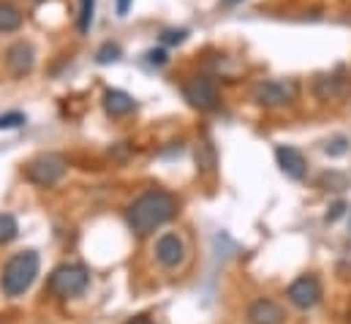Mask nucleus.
I'll use <instances>...</instances> for the list:
<instances>
[{"mask_svg":"<svg viewBox=\"0 0 351 324\" xmlns=\"http://www.w3.org/2000/svg\"><path fill=\"white\" fill-rule=\"evenodd\" d=\"M177 213V199L167 191H147L142 194L131 207H128V224L131 229L145 238L150 232H156L158 227H164L167 221H172Z\"/></svg>","mask_w":351,"mask_h":324,"instance_id":"1","label":"nucleus"},{"mask_svg":"<svg viewBox=\"0 0 351 324\" xmlns=\"http://www.w3.org/2000/svg\"><path fill=\"white\" fill-rule=\"evenodd\" d=\"M38 267H41V262H38V253H36V251L14 253V256L5 262L3 275H0V289H3V294H5V297H19V294H25V292L33 286V281H36V275H38Z\"/></svg>","mask_w":351,"mask_h":324,"instance_id":"2","label":"nucleus"},{"mask_svg":"<svg viewBox=\"0 0 351 324\" xmlns=\"http://www.w3.org/2000/svg\"><path fill=\"white\" fill-rule=\"evenodd\" d=\"M88 284H90V275L82 264H60V267L52 270V275H49V281H47V289H49L55 297L69 300V297L82 294V292L88 289Z\"/></svg>","mask_w":351,"mask_h":324,"instance_id":"3","label":"nucleus"},{"mask_svg":"<svg viewBox=\"0 0 351 324\" xmlns=\"http://www.w3.org/2000/svg\"><path fill=\"white\" fill-rule=\"evenodd\" d=\"M66 159L63 156H58V153H41V156H36L33 161L25 166V177L33 183V185H38V188H49V185H55L63 174H66Z\"/></svg>","mask_w":351,"mask_h":324,"instance_id":"4","label":"nucleus"},{"mask_svg":"<svg viewBox=\"0 0 351 324\" xmlns=\"http://www.w3.org/2000/svg\"><path fill=\"white\" fill-rule=\"evenodd\" d=\"M182 93H185V101L199 112H213L218 106V84L213 77H193Z\"/></svg>","mask_w":351,"mask_h":324,"instance_id":"5","label":"nucleus"},{"mask_svg":"<svg viewBox=\"0 0 351 324\" xmlns=\"http://www.w3.org/2000/svg\"><path fill=\"white\" fill-rule=\"evenodd\" d=\"M294 95H297L294 82L267 80L254 87V101L262 106H283V104L294 101Z\"/></svg>","mask_w":351,"mask_h":324,"instance_id":"6","label":"nucleus"},{"mask_svg":"<svg viewBox=\"0 0 351 324\" xmlns=\"http://www.w3.org/2000/svg\"><path fill=\"white\" fill-rule=\"evenodd\" d=\"M286 297H289V303H291L294 308H300V311L316 308L319 300H322V284H319L313 275H302V278H297V281L289 286Z\"/></svg>","mask_w":351,"mask_h":324,"instance_id":"7","label":"nucleus"},{"mask_svg":"<svg viewBox=\"0 0 351 324\" xmlns=\"http://www.w3.org/2000/svg\"><path fill=\"white\" fill-rule=\"evenodd\" d=\"M275 159H278V166H280V172H283L286 177H291V180H302V177H305L308 163H305V156H302L297 148L280 145V148H275Z\"/></svg>","mask_w":351,"mask_h":324,"instance_id":"8","label":"nucleus"},{"mask_svg":"<svg viewBox=\"0 0 351 324\" xmlns=\"http://www.w3.org/2000/svg\"><path fill=\"white\" fill-rule=\"evenodd\" d=\"M5 63H8V69H11L14 77H25V74H30V69H33V63H36V52H33L30 44L19 41V44H14V47L5 52Z\"/></svg>","mask_w":351,"mask_h":324,"instance_id":"9","label":"nucleus"},{"mask_svg":"<svg viewBox=\"0 0 351 324\" xmlns=\"http://www.w3.org/2000/svg\"><path fill=\"white\" fill-rule=\"evenodd\" d=\"M156 259L164 267H169V270L177 267V264H182V259H185V245H182V240L177 235L158 238V243H156Z\"/></svg>","mask_w":351,"mask_h":324,"instance_id":"10","label":"nucleus"},{"mask_svg":"<svg viewBox=\"0 0 351 324\" xmlns=\"http://www.w3.org/2000/svg\"><path fill=\"white\" fill-rule=\"evenodd\" d=\"M286 314L275 300H256L248 308V324H283Z\"/></svg>","mask_w":351,"mask_h":324,"instance_id":"11","label":"nucleus"},{"mask_svg":"<svg viewBox=\"0 0 351 324\" xmlns=\"http://www.w3.org/2000/svg\"><path fill=\"white\" fill-rule=\"evenodd\" d=\"M104 109L112 117H125V115H131L136 109V101L123 90H106L104 93Z\"/></svg>","mask_w":351,"mask_h":324,"instance_id":"12","label":"nucleus"},{"mask_svg":"<svg viewBox=\"0 0 351 324\" xmlns=\"http://www.w3.org/2000/svg\"><path fill=\"white\" fill-rule=\"evenodd\" d=\"M313 90H316V95H319L322 101H330V98L341 95V90H343V77H341V74H322V77L313 80Z\"/></svg>","mask_w":351,"mask_h":324,"instance_id":"13","label":"nucleus"},{"mask_svg":"<svg viewBox=\"0 0 351 324\" xmlns=\"http://www.w3.org/2000/svg\"><path fill=\"white\" fill-rule=\"evenodd\" d=\"M19 25H22L19 8L8 0H0V33H14V30H19Z\"/></svg>","mask_w":351,"mask_h":324,"instance_id":"14","label":"nucleus"},{"mask_svg":"<svg viewBox=\"0 0 351 324\" xmlns=\"http://www.w3.org/2000/svg\"><path fill=\"white\" fill-rule=\"evenodd\" d=\"M19 235V224L11 213H0V245H8Z\"/></svg>","mask_w":351,"mask_h":324,"instance_id":"15","label":"nucleus"},{"mask_svg":"<svg viewBox=\"0 0 351 324\" xmlns=\"http://www.w3.org/2000/svg\"><path fill=\"white\" fill-rule=\"evenodd\" d=\"M93 16H95V0H80V19H77V30H80L82 36L90 33Z\"/></svg>","mask_w":351,"mask_h":324,"instance_id":"16","label":"nucleus"},{"mask_svg":"<svg viewBox=\"0 0 351 324\" xmlns=\"http://www.w3.org/2000/svg\"><path fill=\"white\" fill-rule=\"evenodd\" d=\"M196 163H199L204 172H210V169L215 166V150H213L210 142H199V145H196Z\"/></svg>","mask_w":351,"mask_h":324,"instance_id":"17","label":"nucleus"},{"mask_svg":"<svg viewBox=\"0 0 351 324\" xmlns=\"http://www.w3.org/2000/svg\"><path fill=\"white\" fill-rule=\"evenodd\" d=\"M117 58H120V47H117V44H109V41H106V44L98 49V55H95V60H98L101 66H106V63H114Z\"/></svg>","mask_w":351,"mask_h":324,"instance_id":"18","label":"nucleus"},{"mask_svg":"<svg viewBox=\"0 0 351 324\" xmlns=\"http://www.w3.org/2000/svg\"><path fill=\"white\" fill-rule=\"evenodd\" d=\"M22 123H25V115H22V112H8V115H0V131L19 128Z\"/></svg>","mask_w":351,"mask_h":324,"instance_id":"19","label":"nucleus"},{"mask_svg":"<svg viewBox=\"0 0 351 324\" xmlns=\"http://www.w3.org/2000/svg\"><path fill=\"white\" fill-rule=\"evenodd\" d=\"M324 150H327L330 156H343V153H346V139H335V142H332V148L327 145Z\"/></svg>","mask_w":351,"mask_h":324,"instance_id":"20","label":"nucleus"},{"mask_svg":"<svg viewBox=\"0 0 351 324\" xmlns=\"http://www.w3.org/2000/svg\"><path fill=\"white\" fill-rule=\"evenodd\" d=\"M343 210H346V205L343 202H338V205H332V210L327 213V224H335L341 216H343Z\"/></svg>","mask_w":351,"mask_h":324,"instance_id":"21","label":"nucleus"},{"mask_svg":"<svg viewBox=\"0 0 351 324\" xmlns=\"http://www.w3.org/2000/svg\"><path fill=\"white\" fill-rule=\"evenodd\" d=\"M164 41H167V44H182V41H185V30H172V33H164Z\"/></svg>","mask_w":351,"mask_h":324,"instance_id":"22","label":"nucleus"},{"mask_svg":"<svg viewBox=\"0 0 351 324\" xmlns=\"http://www.w3.org/2000/svg\"><path fill=\"white\" fill-rule=\"evenodd\" d=\"M147 58H150V63H156V66H164V63H167V52H164V49H158V52L153 49V52H147Z\"/></svg>","mask_w":351,"mask_h":324,"instance_id":"23","label":"nucleus"},{"mask_svg":"<svg viewBox=\"0 0 351 324\" xmlns=\"http://www.w3.org/2000/svg\"><path fill=\"white\" fill-rule=\"evenodd\" d=\"M128 5H131V0H117V14L125 16L128 14Z\"/></svg>","mask_w":351,"mask_h":324,"instance_id":"24","label":"nucleus"},{"mask_svg":"<svg viewBox=\"0 0 351 324\" xmlns=\"http://www.w3.org/2000/svg\"><path fill=\"white\" fill-rule=\"evenodd\" d=\"M128 324H153L150 319H145V316H139V319H134V322H128Z\"/></svg>","mask_w":351,"mask_h":324,"instance_id":"25","label":"nucleus"},{"mask_svg":"<svg viewBox=\"0 0 351 324\" xmlns=\"http://www.w3.org/2000/svg\"><path fill=\"white\" fill-rule=\"evenodd\" d=\"M349 322H351V308H349Z\"/></svg>","mask_w":351,"mask_h":324,"instance_id":"26","label":"nucleus"},{"mask_svg":"<svg viewBox=\"0 0 351 324\" xmlns=\"http://www.w3.org/2000/svg\"><path fill=\"white\" fill-rule=\"evenodd\" d=\"M229 3H237V0H229Z\"/></svg>","mask_w":351,"mask_h":324,"instance_id":"27","label":"nucleus"},{"mask_svg":"<svg viewBox=\"0 0 351 324\" xmlns=\"http://www.w3.org/2000/svg\"><path fill=\"white\" fill-rule=\"evenodd\" d=\"M33 3H41V0H33Z\"/></svg>","mask_w":351,"mask_h":324,"instance_id":"28","label":"nucleus"}]
</instances>
